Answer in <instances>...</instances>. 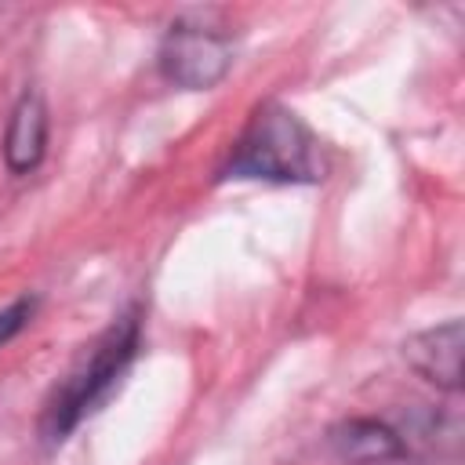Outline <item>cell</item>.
<instances>
[{"label":"cell","instance_id":"1","mask_svg":"<svg viewBox=\"0 0 465 465\" xmlns=\"http://www.w3.org/2000/svg\"><path fill=\"white\" fill-rule=\"evenodd\" d=\"M225 178H265V182H320L323 156L312 131L283 105L265 102L247 131L240 134Z\"/></svg>","mask_w":465,"mask_h":465},{"label":"cell","instance_id":"2","mask_svg":"<svg viewBox=\"0 0 465 465\" xmlns=\"http://www.w3.org/2000/svg\"><path fill=\"white\" fill-rule=\"evenodd\" d=\"M134 349H138V320L131 312V316H124L120 323L109 327V334L94 345L91 360L80 371H73L69 381L54 392V400L44 411V436L62 440L84 414H91L105 400V392L120 381Z\"/></svg>","mask_w":465,"mask_h":465},{"label":"cell","instance_id":"3","mask_svg":"<svg viewBox=\"0 0 465 465\" xmlns=\"http://www.w3.org/2000/svg\"><path fill=\"white\" fill-rule=\"evenodd\" d=\"M232 65V47L222 33H211L207 25L178 22L160 44V73L185 87V91H207L214 87Z\"/></svg>","mask_w":465,"mask_h":465},{"label":"cell","instance_id":"4","mask_svg":"<svg viewBox=\"0 0 465 465\" xmlns=\"http://www.w3.org/2000/svg\"><path fill=\"white\" fill-rule=\"evenodd\" d=\"M461 320H447L440 327L418 331L403 341V360L436 389L458 392L461 389Z\"/></svg>","mask_w":465,"mask_h":465},{"label":"cell","instance_id":"5","mask_svg":"<svg viewBox=\"0 0 465 465\" xmlns=\"http://www.w3.org/2000/svg\"><path fill=\"white\" fill-rule=\"evenodd\" d=\"M47 149V105L36 91H25L4 131V163L11 174H29Z\"/></svg>","mask_w":465,"mask_h":465},{"label":"cell","instance_id":"6","mask_svg":"<svg viewBox=\"0 0 465 465\" xmlns=\"http://www.w3.org/2000/svg\"><path fill=\"white\" fill-rule=\"evenodd\" d=\"M331 447L338 450V458L352 465H381V461H396L407 454V440L374 418L341 421L338 429H331Z\"/></svg>","mask_w":465,"mask_h":465},{"label":"cell","instance_id":"7","mask_svg":"<svg viewBox=\"0 0 465 465\" xmlns=\"http://www.w3.org/2000/svg\"><path fill=\"white\" fill-rule=\"evenodd\" d=\"M33 309H36V302H33V298H22V302H15V305L0 309V345H7V341H11V338L29 323Z\"/></svg>","mask_w":465,"mask_h":465}]
</instances>
